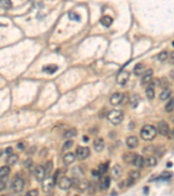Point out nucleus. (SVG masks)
Instances as JSON below:
<instances>
[{"label":"nucleus","instance_id":"obj_1","mask_svg":"<svg viewBox=\"0 0 174 196\" xmlns=\"http://www.w3.org/2000/svg\"><path fill=\"white\" fill-rule=\"evenodd\" d=\"M157 135V129L152 125H144L140 131V136L145 141L153 140Z\"/></svg>","mask_w":174,"mask_h":196},{"label":"nucleus","instance_id":"obj_2","mask_svg":"<svg viewBox=\"0 0 174 196\" xmlns=\"http://www.w3.org/2000/svg\"><path fill=\"white\" fill-rule=\"evenodd\" d=\"M124 118V114L120 110H112L107 114V120L113 125H118Z\"/></svg>","mask_w":174,"mask_h":196},{"label":"nucleus","instance_id":"obj_3","mask_svg":"<svg viewBox=\"0 0 174 196\" xmlns=\"http://www.w3.org/2000/svg\"><path fill=\"white\" fill-rule=\"evenodd\" d=\"M55 177H48V178H44L42 180V190L44 193H51L52 189L54 188L55 186Z\"/></svg>","mask_w":174,"mask_h":196},{"label":"nucleus","instance_id":"obj_4","mask_svg":"<svg viewBox=\"0 0 174 196\" xmlns=\"http://www.w3.org/2000/svg\"><path fill=\"white\" fill-rule=\"evenodd\" d=\"M91 154V150L87 146H78L76 150V156L78 160H84L87 159Z\"/></svg>","mask_w":174,"mask_h":196},{"label":"nucleus","instance_id":"obj_5","mask_svg":"<svg viewBox=\"0 0 174 196\" xmlns=\"http://www.w3.org/2000/svg\"><path fill=\"white\" fill-rule=\"evenodd\" d=\"M129 78H130V72L126 70H122L117 76V82L119 85L124 86L127 84Z\"/></svg>","mask_w":174,"mask_h":196},{"label":"nucleus","instance_id":"obj_6","mask_svg":"<svg viewBox=\"0 0 174 196\" xmlns=\"http://www.w3.org/2000/svg\"><path fill=\"white\" fill-rule=\"evenodd\" d=\"M58 185L59 186V188L62 189V190H68V189H70L72 187V180L69 177L63 176V177H61L58 180Z\"/></svg>","mask_w":174,"mask_h":196},{"label":"nucleus","instance_id":"obj_7","mask_svg":"<svg viewBox=\"0 0 174 196\" xmlns=\"http://www.w3.org/2000/svg\"><path fill=\"white\" fill-rule=\"evenodd\" d=\"M24 186V181L21 178H16L11 184V187L15 193H20L23 191Z\"/></svg>","mask_w":174,"mask_h":196},{"label":"nucleus","instance_id":"obj_8","mask_svg":"<svg viewBox=\"0 0 174 196\" xmlns=\"http://www.w3.org/2000/svg\"><path fill=\"white\" fill-rule=\"evenodd\" d=\"M45 169L43 166H36L35 170H34V175L35 178L38 181H42L44 178H45Z\"/></svg>","mask_w":174,"mask_h":196},{"label":"nucleus","instance_id":"obj_9","mask_svg":"<svg viewBox=\"0 0 174 196\" xmlns=\"http://www.w3.org/2000/svg\"><path fill=\"white\" fill-rule=\"evenodd\" d=\"M140 178V173L138 171L133 170L129 173V178L127 180V186H132Z\"/></svg>","mask_w":174,"mask_h":196},{"label":"nucleus","instance_id":"obj_10","mask_svg":"<svg viewBox=\"0 0 174 196\" xmlns=\"http://www.w3.org/2000/svg\"><path fill=\"white\" fill-rule=\"evenodd\" d=\"M169 125L167 124L165 121H160L158 124V133L162 135V136H166L168 132H169Z\"/></svg>","mask_w":174,"mask_h":196},{"label":"nucleus","instance_id":"obj_11","mask_svg":"<svg viewBox=\"0 0 174 196\" xmlns=\"http://www.w3.org/2000/svg\"><path fill=\"white\" fill-rule=\"evenodd\" d=\"M111 185V178L109 176H104L99 180V188L101 190H107Z\"/></svg>","mask_w":174,"mask_h":196},{"label":"nucleus","instance_id":"obj_12","mask_svg":"<svg viewBox=\"0 0 174 196\" xmlns=\"http://www.w3.org/2000/svg\"><path fill=\"white\" fill-rule=\"evenodd\" d=\"M124 99V94L120 93H116L113 94V96L111 97L110 102L113 105H118L123 101Z\"/></svg>","mask_w":174,"mask_h":196},{"label":"nucleus","instance_id":"obj_13","mask_svg":"<svg viewBox=\"0 0 174 196\" xmlns=\"http://www.w3.org/2000/svg\"><path fill=\"white\" fill-rule=\"evenodd\" d=\"M93 146H94V149L97 152H98V153L102 152L103 150L104 149V140H103L102 138H97L93 141Z\"/></svg>","mask_w":174,"mask_h":196},{"label":"nucleus","instance_id":"obj_14","mask_svg":"<svg viewBox=\"0 0 174 196\" xmlns=\"http://www.w3.org/2000/svg\"><path fill=\"white\" fill-rule=\"evenodd\" d=\"M138 144H139V141H138V138L136 136H130L126 140V145L131 149L138 147Z\"/></svg>","mask_w":174,"mask_h":196},{"label":"nucleus","instance_id":"obj_15","mask_svg":"<svg viewBox=\"0 0 174 196\" xmlns=\"http://www.w3.org/2000/svg\"><path fill=\"white\" fill-rule=\"evenodd\" d=\"M75 160V154L73 153H67L63 157V163L64 165L69 166L72 164Z\"/></svg>","mask_w":174,"mask_h":196},{"label":"nucleus","instance_id":"obj_16","mask_svg":"<svg viewBox=\"0 0 174 196\" xmlns=\"http://www.w3.org/2000/svg\"><path fill=\"white\" fill-rule=\"evenodd\" d=\"M153 74V71L152 69H148V70H146L144 72V74L143 76V79H142V85H145L149 84V82L152 79Z\"/></svg>","mask_w":174,"mask_h":196},{"label":"nucleus","instance_id":"obj_17","mask_svg":"<svg viewBox=\"0 0 174 196\" xmlns=\"http://www.w3.org/2000/svg\"><path fill=\"white\" fill-rule=\"evenodd\" d=\"M137 154L133 153V152H130V153H125L123 155V160L124 161V163L126 164H133L134 159L136 158Z\"/></svg>","mask_w":174,"mask_h":196},{"label":"nucleus","instance_id":"obj_18","mask_svg":"<svg viewBox=\"0 0 174 196\" xmlns=\"http://www.w3.org/2000/svg\"><path fill=\"white\" fill-rule=\"evenodd\" d=\"M144 165L146 167H153L157 165V159L154 156H148L146 159H144Z\"/></svg>","mask_w":174,"mask_h":196},{"label":"nucleus","instance_id":"obj_19","mask_svg":"<svg viewBox=\"0 0 174 196\" xmlns=\"http://www.w3.org/2000/svg\"><path fill=\"white\" fill-rule=\"evenodd\" d=\"M122 173H123V169L119 165H116L112 170V174L114 179H118L122 175Z\"/></svg>","mask_w":174,"mask_h":196},{"label":"nucleus","instance_id":"obj_20","mask_svg":"<svg viewBox=\"0 0 174 196\" xmlns=\"http://www.w3.org/2000/svg\"><path fill=\"white\" fill-rule=\"evenodd\" d=\"M113 18H111L110 16H104L102 19H100L101 24L104 25V27H109V26L113 24Z\"/></svg>","mask_w":174,"mask_h":196},{"label":"nucleus","instance_id":"obj_21","mask_svg":"<svg viewBox=\"0 0 174 196\" xmlns=\"http://www.w3.org/2000/svg\"><path fill=\"white\" fill-rule=\"evenodd\" d=\"M133 165L135 166L137 168H141L144 166V158L140 155H138L136 156V158L134 159L133 160Z\"/></svg>","mask_w":174,"mask_h":196},{"label":"nucleus","instance_id":"obj_22","mask_svg":"<svg viewBox=\"0 0 174 196\" xmlns=\"http://www.w3.org/2000/svg\"><path fill=\"white\" fill-rule=\"evenodd\" d=\"M19 159V155L10 154V155H9V157L6 159V163H7V164H8L9 166L15 165V164L18 162Z\"/></svg>","mask_w":174,"mask_h":196},{"label":"nucleus","instance_id":"obj_23","mask_svg":"<svg viewBox=\"0 0 174 196\" xmlns=\"http://www.w3.org/2000/svg\"><path fill=\"white\" fill-rule=\"evenodd\" d=\"M144 65L142 63H138L134 66V74L137 76H141L143 74Z\"/></svg>","mask_w":174,"mask_h":196},{"label":"nucleus","instance_id":"obj_24","mask_svg":"<svg viewBox=\"0 0 174 196\" xmlns=\"http://www.w3.org/2000/svg\"><path fill=\"white\" fill-rule=\"evenodd\" d=\"M78 134V131L76 128H71L69 130H67L64 134V138L65 139H71V138H73V137H76Z\"/></svg>","mask_w":174,"mask_h":196},{"label":"nucleus","instance_id":"obj_25","mask_svg":"<svg viewBox=\"0 0 174 196\" xmlns=\"http://www.w3.org/2000/svg\"><path fill=\"white\" fill-rule=\"evenodd\" d=\"M172 93H172V90H170V89H164V91L160 93L159 98H160L161 100H166L169 98H171Z\"/></svg>","mask_w":174,"mask_h":196},{"label":"nucleus","instance_id":"obj_26","mask_svg":"<svg viewBox=\"0 0 174 196\" xmlns=\"http://www.w3.org/2000/svg\"><path fill=\"white\" fill-rule=\"evenodd\" d=\"M10 173V168L8 166H4L0 167V177L1 178H4V177L8 176Z\"/></svg>","mask_w":174,"mask_h":196},{"label":"nucleus","instance_id":"obj_27","mask_svg":"<svg viewBox=\"0 0 174 196\" xmlns=\"http://www.w3.org/2000/svg\"><path fill=\"white\" fill-rule=\"evenodd\" d=\"M57 70H58V66L55 65H49L44 66V67L43 68V71H44V72H47V73H50V74L57 72Z\"/></svg>","mask_w":174,"mask_h":196},{"label":"nucleus","instance_id":"obj_28","mask_svg":"<svg viewBox=\"0 0 174 196\" xmlns=\"http://www.w3.org/2000/svg\"><path fill=\"white\" fill-rule=\"evenodd\" d=\"M145 94H146V97L149 99H153L154 97H155V91H154L153 87H148L145 91Z\"/></svg>","mask_w":174,"mask_h":196},{"label":"nucleus","instance_id":"obj_29","mask_svg":"<svg viewBox=\"0 0 174 196\" xmlns=\"http://www.w3.org/2000/svg\"><path fill=\"white\" fill-rule=\"evenodd\" d=\"M139 103V98L138 96H136V95H133L130 99V104L132 105L133 107H137Z\"/></svg>","mask_w":174,"mask_h":196},{"label":"nucleus","instance_id":"obj_30","mask_svg":"<svg viewBox=\"0 0 174 196\" xmlns=\"http://www.w3.org/2000/svg\"><path fill=\"white\" fill-rule=\"evenodd\" d=\"M174 108V100L173 99H172L168 103L165 105V111L166 113H172L173 111Z\"/></svg>","mask_w":174,"mask_h":196},{"label":"nucleus","instance_id":"obj_31","mask_svg":"<svg viewBox=\"0 0 174 196\" xmlns=\"http://www.w3.org/2000/svg\"><path fill=\"white\" fill-rule=\"evenodd\" d=\"M108 166H109V163H103L100 164L98 166V171L100 174H104L106 173V171L108 170Z\"/></svg>","mask_w":174,"mask_h":196},{"label":"nucleus","instance_id":"obj_32","mask_svg":"<svg viewBox=\"0 0 174 196\" xmlns=\"http://www.w3.org/2000/svg\"><path fill=\"white\" fill-rule=\"evenodd\" d=\"M0 4L4 7V8H10L12 4H11V1L10 0H0Z\"/></svg>","mask_w":174,"mask_h":196},{"label":"nucleus","instance_id":"obj_33","mask_svg":"<svg viewBox=\"0 0 174 196\" xmlns=\"http://www.w3.org/2000/svg\"><path fill=\"white\" fill-rule=\"evenodd\" d=\"M168 58V53L166 52H160L158 55V59L161 62H164L166 60V59Z\"/></svg>","mask_w":174,"mask_h":196},{"label":"nucleus","instance_id":"obj_34","mask_svg":"<svg viewBox=\"0 0 174 196\" xmlns=\"http://www.w3.org/2000/svg\"><path fill=\"white\" fill-rule=\"evenodd\" d=\"M52 167H53V162L51 160H48L45 164L44 166V169H45V172L46 173H50L51 170H52Z\"/></svg>","mask_w":174,"mask_h":196},{"label":"nucleus","instance_id":"obj_35","mask_svg":"<svg viewBox=\"0 0 174 196\" xmlns=\"http://www.w3.org/2000/svg\"><path fill=\"white\" fill-rule=\"evenodd\" d=\"M87 190H88V193H89L90 195L95 194V192H96V189H95V184H93V183H89V185L87 186Z\"/></svg>","mask_w":174,"mask_h":196},{"label":"nucleus","instance_id":"obj_36","mask_svg":"<svg viewBox=\"0 0 174 196\" xmlns=\"http://www.w3.org/2000/svg\"><path fill=\"white\" fill-rule=\"evenodd\" d=\"M159 85L164 88V89H167V87L169 86V81L166 79H162L161 80H159Z\"/></svg>","mask_w":174,"mask_h":196},{"label":"nucleus","instance_id":"obj_37","mask_svg":"<svg viewBox=\"0 0 174 196\" xmlns=\"http://www.w3.org/2000/svg\"><path fill=\"white\" fill-rule=\"evenodd\" d=\"M74 144V142H73V140H66V142L64 144V149H70L71 147H72V146Z\"/></svg>","mask_w":174,"mask_h":196},{"label":"nucleus","instance_id":"obj_38","mask_svg":"<svg viewBox=\"0 0 174 196\" xmlns=\"http://www.w3.org/2000/svg\"><path fill=\"white\" fill-rule=\"evenodd\" d=\"M171 177H172V173L167 172V171H164V173H162V174H161V178L164 180H169Z\"/></svg>","mask_w":174,"mask_h":196},{"label":"nucleus","instance_id":"obj_39","mask_svg":"<svg viewBox=\"0 0 174 196\" xmlns=\"http://www.w3.org/2000/svg\"><path fill=\"white\" fill-rule=\"evenodd\" d=\"M69 18H70L71 19H73V20H76V21L80 20V16L78 15V14H76V13H72V12L69 14Z\"/></svg>","mask_w":174,"mask_h":196},{"label":"nucleus","instance_id":"obj_40","mask_svg":"<svg viewBox=\"0 0 174 196\" xmlns=\"http://www.w3.org/2000/svg\"><path fill=\"white\" fill-rule=\"evenodd\" d=\"M26 195H28V196L39 195V190H37V189H33V190H31V191L27 192Z\"/></svg>","mask_w":174,"mask_h":196},{"label":"nucleus","instance_id":"obj_41","mask_svg":"<svg viewBox=\"0 0 174 196\" xmlns=\"http://www.w3.org/2000/svg\"><path fill=\"white\" fill-rule=\"evenodd\" d=\"M5 186H6L5 182H4L3 180H0V192H1V191H3V190L5 188Z\"/></svg>","mask_w":174,"mask_h":196},{"label":"nucleus","instance_id":"obj_42","mask_svg":"<svg viewBox=\"0 0 174 196\" xmlns=\"http://www.w3.org/2000/svg\"><path fill=\"white\" fill-rule=\"evenodd\" d=\"M26 146H27V143H26V142H20V143L18 144V147H19V149H24V148L26 147Z\"/></svg>","mask_w":174,"mask_h":196},{"label":"nucleus","instance_id":"obj_43","mask_svg":"<svg viewBox=\"0 0 174 196\" xmlns=\"http://www.w3.org/2000/svg\"><path fill=\"white\" fill-rule=\"evenodd\" d=\"M166 136L168 137L169 140H173V131H170L169 130V132H168V134H167Z\"/></svg>","mask_w":174,"mask_h":196},{"label":"nucleus","instance_id":"obj_44","mask_svg":"<svg viewBox=\"0 0 174 196\" xmlns=\"http://www.w3.org/2000/svg\"><path fill=\"white\" fill-rule=\"evenodd\" d=\"M25 166H26L27 167H31V166H32V160H31V159H28V160L25 161Z\"/></svg>","mask_w":174,"mask_h":196},{"label":"nucleus","instance_id":"obj_45","mask_svg":"<svg viewBox=\"0 0 174 196\" xmlns=\"http://www.w3.org/2000/svg\"><path fill=\"white\" fill-rule=\"evenodd\" d=\"M99 174H101L99 173V171L92 170V175L93 176H96V177H98V176H99Z\"/></svg>","mask_w":174,"mask_h":196},{"label":"nucleus","instance_id":"obj_46","mask_svg":"<svg viewBox=\"0 0 174 196\" xmlns=\"http://www.w3.org/2000/svg\"><path fill=\"white\" fill-rule=\"evenodd\" d=\"M12 151H13V149H12V147H7L6 148V150H5V153L6 154H10V153H12Z\"/></svg>","mask_w":174,"mask_h":196},{"label":"nucleus","instance_id":"obj_47","mask_svg":"<svg viewBox=\"0 0 174 196\" xmlns=\"http://www.w3.org/2000/svg\"><path fill=\"white\" fill-rule=\"evenodd\" d=\"M83 139H84V142H87V141L89 140V138H88V137H85V136H84Z\"/></svg>","mask_w":174,"mask_h":196}]
</instances>
